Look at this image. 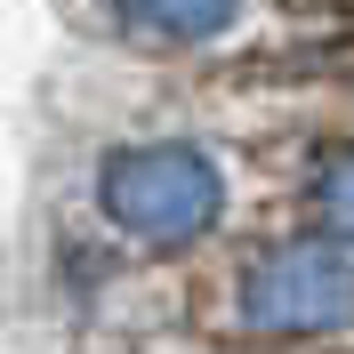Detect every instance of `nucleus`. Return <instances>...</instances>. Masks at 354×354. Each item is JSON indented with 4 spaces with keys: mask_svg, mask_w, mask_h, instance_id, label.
Segmentation results:
<instances>
[{
    "mask_svg": "<svg viewBox=\"0 0 354 354\" xmlns=\"http://www.w3.org/2000/svg\"><path fill=\"white\" fill-rule=\"evenodd\" d=\"M97 218L121 242L145 250H185L225 218V169L185 137L161 145H113L97 161Z\"/></svg>",
    "mask_w": 354,
    "mask_h": 354,
    "instance_id": "f257e3e1",
    "label": "nucleus"
},
{
    "mask_svg": "<svg viewBox=\"0 0 354 354\" xmlns=\"http://www.w3.org/2000/svg\"><path fill=\"white\" fill-rule=\"evenodd\" d=\"M242 330L258 338H330L354 330V250L282 242L242 274Z\"/></svg>",
    "mask_w": 354,
    "mask_h": 354,
    "instance_id": "f03ea898",
    "label": "nucleus"
},
{
    "mask_svg": "<svg viewBox=\"0 0 354 354\" xmlns=\"http://www.w3.org/2000/svg\"><path fill=\"white\" fill-rule=\"evenodd\" d=\"M250 0H113V24L145 48H209L242 24Z\"/></svg>",
    "mask_w": 354,
    "mask_h": 354,
    "instance_id": "7ed1b4c3",
    "label": "nucleus"
},
{
    "mask_svg": "<svg viewBox=\"0 0 354 354\" xmlns=\"http://www.w3.org/2000/svg\"><path fill=\"white\" fill-rule=\"evenodd\" d=\"M314 218H322V234H330V242L354 250V145L322 161V177H314Z\"/></svg>",
    "mask_w": 354,
    "mask_h": 354,
    "instance_id": "20e7f679",
    "label": "nucleus"
}]
</instances>
